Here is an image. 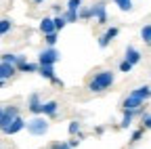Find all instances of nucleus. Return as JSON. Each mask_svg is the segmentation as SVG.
<instances>
[{
  "mask_svg": "<svg viewBox=\"0 0 151 149\" xmlns=\"http://www.w3.org/2000/svg\"><path fill=\"white\" fill-rule=\"evenodd\" d=\"M38 69H40L38 61H25V63L17 65V71H21V73H38Z\"/></svg>",
  "mask_w": 151,
  "mask_h": 149,
  "instance_id": "14",
  "label": "nucleus"
},
{
  "mask_svg": "<svg viewBox=\"0 0 151 149\" xmlns=\"http://www.w3.org/2000/svg\"><path fill=\"white\" fill-rule=\"evenodd\" d=\"M78 15H80V21H90V19H92V11H90V6H82V9L78 11Z\"/></svg>",
  "mask_w": 151,
  "mask_h": 149,
  "instance_id": "24",
  "label": "nucleus"
},
{
  "mask_svg": "<svg viewBox=\"0 0 151 149\" xmlns=\"http://www.w3.org/2000/svg\"><path fill=\"white\" fill-rule=\"evenodd\" d=\"M19 59H21V55H19V53H2V55H0V61L11 63V65H15V67H17Z\"/></svg>",
  "mask_w": 151,
  "mask_h": 149,
  "instance_id": "17",
  "label": "nucleus"
},
{
  "mask_svg": "<svg viewBox=\"0 0 151 149\" xmlns=\"http://www.w3.org/2000/svg\"><path fill=\"white\" fill-rule=\"evenodd\" d=\"M61 61V53L55 46H44L40 53H38V63L40 65H55Z\"/></svg>",
  "mask_w": 151,
  "mask_h": 149,
  "instance_id": "3",
  "label": "nucleus"
},
{
  "mask_svg": "<svg viewBox=\"0 0 151 149\" xmlns=\"http://www.w3.org/2000/svg\"><path fill=\"white\" fill-rule=\"evenodd\" d=\"M141 40H143L147 46H151V23H145V25L141 27Z\"/></svg>",
  "mask_w": 151,
  "mask_h": 149,
  "instance_id": "20",
  "label": "nucleus"
},
{
  "mask_svg": "<svg viewBox=\"0 0 151 149\" xmlns=\"http://www.w3.org/2000/svg\"><path fill=\"white\" fill-rule=\"evenodd\" d=\"M143 135H145V128H137V130H132V135H130V143H139L141 139H143Z\"/></svg>",
  "mask_w": 151,
  "mask_h": 149,
  "instance_id": "26",
  "label": "nucleus"
},
{
  "mask_svg": "<svg viewBox=\"0 0 151 149\" xmlns=\"http://www.w3.org/2000/svg\"><path fill=\"white\" fill-rule=\"evenodd\" d=\"M21 116V111H19V107H15V105H4V114H2V118H0V132H4V130Z\"/></svg>",
  "mask_w": 151,
  "mask_h": 149,
  "instance_id": "4",
  "label": "nucleus"
},
{
  "mask_svg": "<svg viewBox=\"0 0 151 149\" xmlns=\"http://www.w3.org/2000/svg\"><path fill=\"white\" fill-rule=\"evenodd\" d=\"M109 44H111V40L107 38L105 34H101V36H99V48H107Z\"/></svg>",
  "mask_w": 151,
  "mask_h": 149,
  "instance_id": "32",
  "label": "nucleus"
},
{
  "mask_svg": "<svg viewBox=\"0 0 151 149\" xmlns=\"http://www.w3.org/2000/svg\"><path fill=\"white\" fill-rule=\"evenodd\" d=\"M82 6H84V0H67V2H65L67 11H80Z\"/></svg>",
  "mask_w": 151,
  "mask_h": 149,
  "instance_id": "23",
  "label": "nucleus"
},
{
  "mask_svg": "<svg viewBox=\"0 0 151 149\" xmlns=\"http://www.w3.org/2000/svg\"><path fill=\"white\" fill-rule=\"evenodd\" d=\"M103 132H105V126H97V128H94V135H99V137H101Z\"/></svg>",
  "mask_w": 151,
  "mask_h": 149,
  "instance_id": "35",
  "label": "nucleus"
},
{
  "mask_svg": "<svg viewBox=\"0 0 151 149\" xmlns=\"http://www.w3.org/2000/svg\"><path fill=\"white\" fill-rule=\"evenodd\" d=\"M50 82H52L55 86H61V88H63V80H59V78H52Z\"/></svg>",
  "mask_w": 151,
  "mask_h": 149,
  "instance_id": "36",
  "label": "nucleus"
},
{
  "mask_svg": "<svg viewBox=\"0 0 151 149\" xmlns=\"http://www.w3.org/2000/svg\"><path fill=\"white\" fill-rule=\"evenodd\" d=\"M57 40H59V32L44 36V42H46V46H55V44H57Z\"/></svg>",
  "mask_w": 151,
  "mask_h": 149,
  "instance_id": "29",
  "label": "nucleus"
},
{
  "mask_svg": "<svg viewBox=\"0 0 151 149\" xmlns=\"http://www.w3.org/2000/svg\"><path fill=\"white\" fill-rule=\"evenodd\" d=\"M25 124H27V122H25L21 116H19V118H17V120H15V122H13V124H11L6 130H4L2 135H6V137H13V135H17V132H21V130H25Z\"/></svg>",
  "mask_w": 151,
  "mask_h": 149,
  "instance_id": "12",
  "label": "nucleus"
},
{
  "mask_svg": "<svg viewBox=\"0 0 151 149\" xmlns=\"http://www.w3.org/2000/svg\"><path fill=\"white\" fill-rule=\"evenodd\" d=\"M113 82H116V73L111 69H99L88 80L86 88H88V92H92V95H101V92H105L107 88H111Z\"/></svg>",
  "mask_w": 151,
  "mask_h": 149,
  "instance_id": "1",
  "label": "nucleus"
},
{
  "mask_svg": "<svg viewBox=\"0 0 151 149\" xmlns=\"http://www.w3.org/2000/svg\"><path fill=\"white\" fill-rule=\"evenodd\" d=\"M48 128H50V122L46 116H32L25 124L27 135H32V137H44L48 132Z\"/></svg>",
  "mask_w": 151,
  "mask_h": 149,
  "instance_id": "2",
  "label": "nucleus"
},
{
  "mask_svg": "<svg viewBox=\"0 0 151 149\" xmlns=\"http://www.w3.org/2000/svg\"><path fill=\"white\" fill-rule=\"evenodd\" d=\"M57 114H59V101H55V99H48V101H44V107H42V116H46V118H55Z\"/></svg>",
  "mask_w": 151,
  "mask_h": 149,
  "instance_id": "11",
  "label": "nucleus"
},
{
  "mask_svg": "<svg viewBox=\"0 0 151 149\" xmlns=\"http://www.w3.org/2000/svg\"><path fill=\"white\" fill-rule=\"evenodd\" d=\"M38 76H42L44 80H52V78H57L55 76V65H40V69H38Z\"/></svg>",
  "mask_w": 151,
  "mask_h": 149,
  "instance_id": "16",
  "label": "nucleus"
},
{
  "mask_svg": "<svg viewBox=\"0 0 151 149\" xmlns=\"http://www.w3.org/2000/svg\"><path fill=\"white\" fill-rule=\"evenodd\" d=\"M52 13H55V17H57V15H63L65 9H63L61 4H52Z\"/></svg>",
  "mask_w": 151,
  "mask_h": 149,
  "instance_id": "33",
  "label": "nucleus"
},
{
  "mask_svg": "<svg viewBox=\"0 0 151 149\" xmlns=\"http://www.w3.org/2000/svg\"><path fill=\"white\" fill-rule=\"evenodd\" d=\"M141 128L151 130V114H149V111H145V114L141 116Z\"/></svg>",
  "mask_w": 151,
  "mask_h": 149,
  "instance_id": "28",
  "label": "nucleus"
},
{
  "mask_svg": "<svg viewBox=\"0 0 151 149\" xmlns=\"http://www.w3.org/2000/svg\"><path fill=\"white\" fill-rule=\"evenodd\" d=\"M105 36H107L109 40H116L118 36H120V27H118V25H109V27L105 30Z\"/></svg>",
  "mask_w": 151,
  "mask_h": 149,
  "instance_id": "25",
  "label": "nucleus"
},
{
  "mask_svg": "<svg viewBox=\"0 0 151 149\" xmlns=\"http://www.w3.org/2000/svg\"><path fill=\"white\" fill-rule=\"evenodd\" d=\"M15 73H17V67H15V65L0 61V80H2V82L13 80V78H15Z\"/></svg>",
  "mask_w": 151,
  "mask_h": 149,
  "instance_id": "9",
  "label": "nucleus"
},
{
  "mask_svg": "<svg viewBox=\"0 0 151 149\" xmlns=\"http://www.w3.org/2000/svg\"><path fill=\"white\" fill-rule=\"evenodd\" d=\"M130 95H134V97L141 99V101H149V99H151V86H149V84L137 86V88H132V90H130Z\"/></svg>",
  "mask_w": 151,
  "mask_h": 149,
  "instance_id": "13",
  "label": "nucleus"
},
{
  "mask_svg": "<svg viewBox=\"0 0 151 149\" xmlns=\"http://www.w3.org/2000/svg\"><path fill=\"white\" fill-rule=\"evenodd\" d=\"M67 132H69V137H78V135H82V122H80V120H71L69 126H67Z\"/></svg>",
  "mask_w": 151,
  "mask_h": 149,
  "instance_id": "18",
  "label": "nucleus"
},
{
  "mask_svg": "<svg viewBox=\"0 0 151 149\" xmlns=\"http://www.w3.org/2000/svg\"><path fill=\"white\" fill-rule=\"evenodd\" d=\"M55 25H57V32H61V30L67 25V19H65L63 15H57V17H55Z\"/></svg>",
  "mask_w": 151,
  "mask_h": 149,
  "instance_id": "31",
  "label": "nucleus"
},
{
  "mask_svg": "<svg viewBox=\"0 0 151 149\" xmlns=\"http://www.w3.org/2000/svg\"><path fill=\"white\" fill-rule=\"evenodd\" d=\"M63 17L67 19V23H78V21H80V15H78V11H67V9H65Z\"/></svg>",
  "mask_w": 151,
  "mask_h": 149,
  "instance_id": "22",
  "label": "nucleus"
},
{
  "mask_svg": "<svg viewBox=\"0 0 151 149\" xmlns=\"http://www.w3.org/2000/svg\"><path fill=\"white\" fill-rule=\"evenodd\" d=\"M134 116H139V111L122 109V122H120V128H130L132 122H134Z\"/></svg>",
  "mask_w": 151,
  "mask_h": 149,
  "instance_id": "15",
  "label": "nucleus"
},
{
  "mask_svg": "<svg viewBox=\"0 0 151 149\" xmlns=\"http://www.w3.org/2000/svg\"><path fill=\"white\" fill-rule=\"evenodd\" d=\"M38 30L42 32V36L55 34V32H57V25H55V17H42V19H40V25H38Z\"/></svg>",
  "mask_w": 151,
  "mask_h": 149,
  "instance_id": "10",
  "label": "nucleus"
},
{
  "mask_svg": "<svg viewBox=\"0 0 151 149\" xmlns=\"http://www.w3.org/2000/svg\"><path fill=\"white\" fill-rule=\"evenodd\" d=\"M42 107H44V101L40 97V92H32L27 97V111L32 116H42Z\"/></svg>",
  "mask_w": 151,
  "mask_h": 149,
  "instance_id": "6",
  "label": "nucleus"
},
{
  "mask_svg": "<svg viewBox=\"0 0 151 149\" xmlns=\"http://www.w3.org/2000/svg\"><path fill=\"white\" fill-rule=\"evenodd\" d=\"M143 105H145V101H141V99H137L134 95H128L122 99V109H130V111H139V116H143L145 111H143Z\"/></svg>",
  "mask_w": 151,
  "mask_h": 149,
  "instance_id": "7",
  "label": "nucleus"
},
{
  "mask_svg": "<svg viewBox=\"0 0 151 149\" xmlns=\"http://www.w3.org/2000/svg\"><path fill=\"white\" fill-rule=\"evenodd\" d=\"M32 2H34V4H42V2H44V0H32Z\"/></svg>",
  "mask_w": 151,
  "mask_h": 149,
  "instance_id": "37",
  "label": "nucleus"
},
{
  "mask_svg": "<svg viewBox=\"0 0 151 149\" xmlns=\"http://www.w3.org/2000/svg\"><path fill=\"white\" fill-rule=\"evenodd\" d=\"M132 69H134V65H132L130 61H126V59L120 61V71H122V73H130Z\"/></svg>",
  "mask_w": 151,
  "mask_h": 149,
  "instance_id": "30",
  "label": "nucleus"
},
{
  "mask_svg": "<svg viewBox=\"0 0 151 149\" xmlns=\"http://www.w3.org/2000/svg\"><path fill=\"white\" fill-rule=\"evenodd\" d=\"M124 59H126V61H130L132 65H139V63L143 61V53H141L137 46L128 44V46H126V50H124Z\"/></svg>",
  "mask_w": 151,
  "mask_h": 149,
  "instance_id": "8",
  "label": "nucleus"
},
{
  "mask_svg": "<svg viewBox=\"0 0 151 149\" xmlns=\"http://www.w3.org/2000/svg\"><path fill=\"white\" fill-rule=\"evenodd\" d=\"M69 145H71V149H76V147L80 145V139H78V137H73V139H69Z\"/></svg>",
  "mask_w": 151,
  "mask_h": 149,
  "instance_id": "34",
  "label": "nucleus"
},
{
  "mask_svg": "<svg viewBox=\"0 0 151 149\" xmlns=\"http://www.w3.org/2000/svg\"><path fill=\"white\" fill-rule=\"evenodd\" d=\"M4 84H6V82H2V80H0V88H4Z\"/></svg>",
  "mask_w": 151,
  "mask_h": 149,
  "instance_id": "39",
  "label": "nucleus"
},
{
  "mask_svg": "<svg viewBox=\"0 0 151 149\" xmlns=\"http://www.w3.org/2000/svg\"><path fill=\"white\" fill-rule=\"evenodd\" d=\"M48 149H71V145H69V141H52L48 145Z\"/></svg>",
  "mask_w": 151,
  "mask_h": 149,
  "instance_id": "27",
  "label": "nucleus"
},
{
  "mask_svg": "<svg viewBox=\"0 0 151 149\" xmlns=\"http://www.w3.org/2000/svg\"><path fill=\"white\" fill-rule=\"evenodd\" d=\"M2 114H4V107H2V105H0V118H2Z\"/></svg>",
  "mask_w": 151,
  "mask_h": 149,
  "instance_id": "38",
  "label": "nucleus"
},
{
  "mask_svg": "<svg viewBox=\"0 0 151 149\" xmlns=\"http://www.w3.org/2000/svg\"><path fill=\"white\" fill-rule=\"evenodd\" d=\"M13 30V19H9V17H4V19H0V36H4Z\"/></svg>",
  "mask_w": 151,
  "mask_h": 149,
  "instance_id": "21",
  "label": "nucleus"
},
{
  "mask_svg": "<svg viewBox=\"0 0 151 149\" xmlns=\"http://www.w3.org/2000/svg\"><path fill=\"white\" fill-rule=\"evenodd\" d=\"M90 11H92V19L97 21L99 25H107L109 17H107V4H105V0H97L94 4H90Z\"/></svg>",
  "mask_w": 151,
  "mask_h": 149,
  "instance_id": "5",
  "label": "nucleus"
},
{
  "mask_svg": "<svg viewBox=\"0 0 151 149\" xmlns=\"http://www.w3.org/2000/svg\"><path fill=\"white\" fill-rule=\"evenodd\" d=\"M113 4L118 6V11H122V13H130L132 9H134V4H132V0H111Z\"/></svg>",
  "mask_w": 151,
  "mask_h": 149,
  "instance_id": "19",
  "label": "nucleus"
}]
</instances>
